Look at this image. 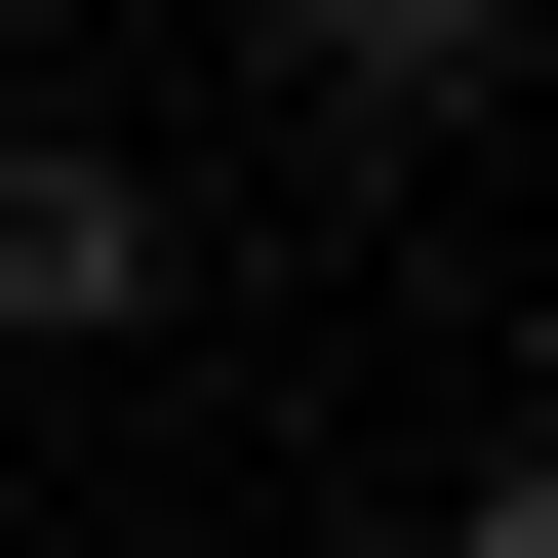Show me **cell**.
Listing matches in <instances>:
<instances>
[{
	"label": "cell",
	"mask_w": 558,
	"mask_h": 558,
	"mask_svg": "<svg viewBox=\"0 0 558 558\" xmlns=\"http://www.w3.org/2000/svg\"><path fill=\"white\" fill-rule=\"evenodd\" d=\"M160 319H199V199L120 120H0V360H160Z\"/></svg>",
	"instance_id": "cell-1"
},
{
	"label": "cell",
	"mask_w": 558,
	"mask_h": 558,
	"mask_svg": "<svg viewBox=\"0 0 558 558\" xmlns=\"http://www.w3.org/2000/svg\"><path fill=\"white\" fill-rule=\"evenodd\" d=\"M240 81L319 120V160H439V120L519 81V0H240Z\"/></svg>",
	"instance_id": "cell-2"
},
{
	"label": "cell",
	"mask_w": 558,
	"mask_h": 558,
	"mask_svg": "<svg viewBox=\"0 0 558 558\" xmlns=\"http://www.w3.org/2000/svg\"><path fill=\"white\" fill-rule=\"evenodd\" d=\"M439 558H558V478H439Z\"/></svg>",
	"instance_id": "cell-3"
}]
</instances>
